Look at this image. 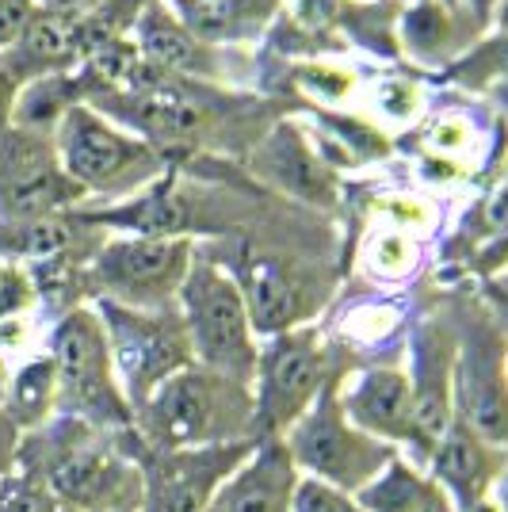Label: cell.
I'll return each mask as SVG.
<instances>
[{
    "label": "cell",
    "instance_id": "d590c367",
    "mask_svg": "<svg viewBox=\"0 0 508 512\" xmlns=\"http://www.w3.org/2000/svg\"><path fill=\"white\" fill-rule=\"evenodd\" d=\"M16 92H20V77L0 62V127L12 123V104H16Z\"/></svg>",
    "mask_w": 508,
    "mask_h": 512
},
{
    "label": "cell",
    "instance_id": "9c48e42d",
    "mask_svg": "<svg viewBox=\"0 0 508 512\" xmlns=\"http://www.w3.org/2000/svg\"><path fill=\"white\" fill-rule=\"evenodd\" d=\"M104 321L107 348L130 409H138L161 383L195 363L180 310H130L115 302H92Z\"/></svg>",
    "mask_w": 508,
    "mask_h": 512
},
{
    "label": "cell",
    "instance_id": "4dcf8cb0",
    "mask_svg": "<svg viewBox=\"0 0 508 512\" xmlns=\"http://www.w3.org/2000/svg\"><path fill=\"white\" fill-rule=\"evenodd\" d=\"M291 512H367V509L356 501V493L321 486V482H314V478H298Z\"/></svg>",
    "mask_w": 508,
    "mask_h": 512
},
{
    "label": "cell",
    "instance_id": "44dd1931",
    "mask_svg": "<svg viewBox=\"0 0 508 512\" xmlns=\"http://www.w3.org/2000/svg\"><path fill=\"white\" fill-rule=\"evenodd\" d=\"M356 501L367 512H455L428 467H421L402 451L356 493Z\"/></svg>",
    "mask_w": 508,
    "mask_h": 512
},
{
    "label": "cell",
    "instance_id": "74e56055",
    "mask_svg": "<svg viewBox=\"0 0 508 512\" xmlns=\"http://www.w3.org/2000/svg\"><path fill=\"white\" fill-rule=\"evenodd\" d=\"M35 8H43V12H62V16H85L92 12L96 4H104V0H31Z\"/></svg>",
    "mask_w": 508,
    "mask_h": 512
},
{
    "label": "cell",
    "instance_id": "83f0119b",
    "mask_svg": "<svg viewBox=\"0 0 508 512\" xmlns=\"http://www.w3.org/2000/svg\"><path fill=\"white\" fill-rule=\"evenodd\" d=\"M35 306H39V287L31 268L16 260H0V325L27 318Z\"/></svg>",
    "mask_w": 508,
    "mask_h": 512
},
{
    "label": "cell",
    "instance_id": "e0dca14e",
    "mask_svg": "<svg viewBox=\"0 0 508 512\" xmlns=\"http://www.w3.org/2000/svg\"><path fill=\"white\" fill-rule=\"evenodd\" d=\"M253 172L279 188L283 195H295L314 207L337 203V169L321 157L314 134L298 123H279L264 134V142L253 150Z\"/></svg>",
    "mask_w": 508,
    "mask_h": 512
},
{
    "label": "cell",
    "instance_id": "f1b7e54d",
    "mask_svg": "<svg viewBox=\"0 0 508 512\" xmlns=\"http://www.w3.org/2000/svg\"><path fill=\"white\" fill-rule=\"evenodd\" d=\"M295 81L318 104H344L356 88V73L352 69H340V65H325V62H306L295 69Z\"/></svg>",
    "mask_w": 508,
    "mask_h": 512
},
{
    "label": "cell",
    "instance_id": "4fadbf2b",
    "mask_svg": "<svg viewBox=\"0 0 508 512\" xmlns=\"http://www.w3.org/2000/svg\"><path fill=\"white\" fill-rule=\"evenodd\" d=\"M505 348V337L489 321H474L455 352V417L497 448H508Z\"/></svg>",
    "mask_w": 508,
    "mask_h": 512
},
{
    "label": "cell",
    "instance_id": "7a4b0ae2",
    "mask_svg": "<svg viewBox=\"0 0 508 512\" xmlns=\"http://www.w3.org/2000/svg\"><path fill=\"white\" fill-rule=\"evenodd\" d=\"M142 448H214L256 440L253 386H241L191 363L134 409Z\"/></svg>",
    "mask_w": 508,
    "mask_h": 512
},
{
    "label": "cell",
    "instance_id": "d6986e66",
    "mask_svg": "<svg viewBox=\"0 0 508 512\" xmlns=\"http://www.w3.org/2000/svg\"><path fill=\"white\" fill-rule=\"evenodd\" d=\"M298 470L279 440H260L253 455L226 478L207 512H291Z\"/></svg>",
    "mask_w": 508,
    "mask_h": 512
},
{
    "label": "cell",
    "instance_id": "d4e9b609",
    "mask_svg": "<svg viewBox=\"0 0 508 512\" xmlns=\"http://www.w3.org/2000/svg\"><path fill=\"white\" fill-rule=\"evenodd\" d=\"M360 264L375 283H405L421 268V237L394 230V226H382L367 237Z\"/></svg>",
    "mask_w": 508,
    "mask_h": 512
},
{
    "label": "cell",
    "instance_id": "8992f818",
    "mask_svg": "<svg viewBox=\"0 0 508 512\" xmlns=\"http://www.w3.org/2000/svg\"><path fill=\"white\" fill-rule=\"evenodd\" d=\"M195 249L191 237L107 234L85 264L88 299L130 310H172Z\"/></svg>",
    "mask_w": 508,
    "mask_h": 512
},
{
    "label": "cell",
    "instance_id": "8d00e7d4",
    "mask_svg": "<svg viewBox=\"0 0 508 512\" xmlns=\"http://www.w3.org/2000/svg\"><path fill=\"white\" fill-rule=\"evenodd\" d=\"M459 12H463L470 27H478V31H489V20H493V8H497V0H451Z\"/></svg>",
    "mask_w": 508,
    "mask_h": 512
},
{
    "label": "cell",
    "instance_id": "7c38bea8",
    "mask_svg": "<svg viewBox=\"0 0 508 512\" xmlns=\"http://www.w3.org/2000/svg\"><path fill=\"white\" fill-rule=\"evenodd\" d=\"M337 398L344 417L360 432L417 459L424 467L421 436H417V421H413V386H409V371L402 360L367 363V367H356L352 375L340 371Z\"/></svg>",
    "mask_w": 508,
    "mask_h": 512
},
{
    "label": "cell",
    "instance_id": "b9f144b4",
    "mask_svg": "<svg viewBox=\"0 0 508 512\" xmlns=\"http://www.w3.org/2000/svg\"><path fill=\"white\" fill-rule=\"evenodd\" d=\"M505 375H508V348H505Z\"/></svg>",
    "mask_w": 508,
    "mask_h": 512
},
{
    "label": "cell",
    "instance_id": "ab89813d",
    "mask_svg": "<svg viewBox=\"0 0 508 512\" xmlns=\"http://www.w3.org/2000/svg\"><path fill=\"white\" fill-rule=\"evenodd\" d=\"M493 501H497V509L508 512V474H505V482L497 486V493H493Z\"/></svg>",
    "mask_w": 508,
    "mask_h": 512
},
{
    "label": "cell",
    "instance_id": "4316f807",
    "mask_svg": "<svg viewBox=\"0 0 508 512\" xmlns=\"http://www.w3.org/2000/svg\"><path fill=\"white\" fill-rule=\"evenodd\" d=\"M398 325H402V310H398V306L379 302V299H367V302H356V306L344 310L340 333L352 337L356 344H382L390 333H398Z\"/></svg>",
    "mask_w": 508,
    "mask_h": 512
},
{
    "label": "cell",
    "instance_id": "836d02e7",
    "mask_svg": "<svg viewBox=\"0 0 508 512\" xmlns=\"http://www.w3.org/2000/svg\"><path fill=\"white\" fill-rule=\"evenodd\" d=\"M20 440H23V432L16 428V421L4 413V406H0V478L16 474V467H20Z\"/></svg>",
    "mask_w": 508,
    "mask_h": 512
},
{
    "label": "cell",
    "instance_id": "2e32d148",
    "mask_svg": "<svg viewBox=\"0 0 508 512\" xmlns=\"http://www.w3.org/2000/svg\"><path fill=\"white\" fill-rule=\"evenodd\" d=\"M428 474L436 478V486L447 493V501L455 505V512H474L478 505H486L497 493V486L508 474V448H497L482 440L478 432L455 417L451 428L440 436V444L428 455Z\"/></svg>",
    "mask_w": 508,
    "mask_h": 512
},
{
    "label": "cell",
    "instance_id": "7402d4cb",
    "mask_svg": "<svg viewBox=\"0 0 508 512\" xmlns=\"http://www.w3.org/2000/svg\"><path fill=\"white\" fill-rule=\"evenodd\" d=\"M459 8H451L444 0H413L398 12V43L417 65H440L455 62V54L463 50L459 35Z\"/></svg>",
    "mask_w": 508,
    "mask_h": 512
},
{
    "label": "cell",
    "instance_id": "52a82bcc",
    "mask_svg": "<svg viewBox=\"0 0 508 512\" xmlns=\"http://www.w3.org/2000/svg\"><path fill=\"white\" fill-rule=\"evenodd\" d=\"M337 375L333 348L318 325L264 337L253 375L256 440H283V432L318 402Z\"/></svg>",
    "mask_w": 508,
    "mask_h": 512
},
{
    "label": "cell",
    "instance_id": "f35d334b",
    "mask_svg": "<svg viewBox=\"0 0 508 512\" xmlns=\"http://www.w3.org/2000/svg\"><path fill=\"white\" fill-rule=\"evenodd\" d=\"M489 31H497V35H508V0H497V8H493V20H489Z\"/></svg>",
    "mask_w": 508,
    "mask_h": 512
},
{
    "label": "cell",
    "instance_id": "30bf717a",
    "mask_svg": "<svg viewBox=\"0 0 508 512\" xmlns=\"http://www.w3.org/2000/svg\"><path fill=\"white\" fill-rule=\"evenodd\" d=\"M85 192L65 176L54 138L0 127V222H46L85 207Z\"/></svg>",
    "mask_w": 508,
    "mask_h": 512
},
{
    "label": "cell",
    "instance_id": "8fae6325",
    "mask_svg": "<svg viewBox=\"0 0 508 512\" xmlns=\"http://www.w3.org/2000/svg\"><path fill=\"white\" fill-rule=\"evenodd\" d=\"M260 440L214 444V448H142L134 432V459L142 467V512H207L233 470Z\"/></svg>",
    "mask_w": 508,
    "mask_h": 512
},
{
    "label": "cell",
    "instance_id": "e575fe53",
    "mask_svg": "<svg viewBox=\"0 0 508 512\" xmlns=\"http://www.w3.org/2000/svg\"><path fill=\"white\" fill-rule=\"evenodd\" d=\"M31 12H35L31 0H0V50L12 46V39L23 31V23H27Z\"/></svg>",
    "mask_w": 508,
    "mask_h": 512
},
{
    "label": "cell",
    "instance_id": "7bdbcfd3",
    "mask_svg": "<svg viewBox=\"0 0 508 512\" xmlns=\"http://www.w3.org/2000/svg\"><path fill=\"white\" fill-rule=\"evenodd\" d=\"M444 4H451V0H444ZM451 8H455V4H451Z\"/></svg>",
    "mask_w": 508,
    "mask_h": 512
},
{
    "label": "cell",
    "instance_id": "ffe728a7",
    "mask_svg": "<svg viewBox=\"0 0 508 512\" xmlns=\"http://www.w3.org/2000/svg\"><path fill=\"white\" fill-rule=\"evenodd\" d=\"M191 35L203 43L230 50L264 39V31L279 20L287 0H169Z\"/></svg>",
    "mask_w": 508,
    "mask_h": 512
},
{
    "label": "cell",
    "instance_id": "3957f363",
    "mask_svg": "<svg viewBox=\"0 0 508 512\" xmlns=\"http://www.w3.org/2000/svg\"><path fill=\"white\" fill-rule=\"evenodd\" d=\"M54 150H58L65 176L85 192L88 203L92 199H104V203L130 199L169 172V157L157 146H149L146 138L130 134L119 123H111L104 111L88 104H77L58 123Z\"/></svg>",
    "mask_w": 508,
    "mask_h": 512
},
{
    "label": "cell",
    "instance_id": "6da1fadb",
    "mask_svg": "<svg viewBox=\"0 0 508 512\" xmlns=\"http://www.w3.org/2000/svg\"><path fill=\"white\" fill-rule=\"evenodd\" d=\"M20 448V467L43 478L77 512H142V467L134 459V428L104 432L77 417H54Z\"/></svg>",
    "mask_w": 508,
    "mask_h": 512
},
{
    "label": "cell",
    "instance_id": "60d3db41",
    "mask_svg": "<svg viewBox=\"0 0 508 512\" xmlns=\"http://www.w3.org/2000/svg\"><path fill=\"white\" fill-rule=\"evenodd\" d=\"M4 386H8V363L0 356V394H4Z\"/></svg>",
    "mask_w": 508,
    "mask_h": 512
},
{
    "label": "cell",
    "instance_id": "5bb4252c",
    "mask_svg": "<svg viewBox=\"0 0 508 512\" xmlns=\"http://www.w3.org/2000/svg\"><path fill=\"white\" fill-rule=\"evenodd\" d=\"M226 268H230V276L237 279V287L245 295V306H249V318H253L260 341L287 333V329H298V325H314L321 299L314 283L302 276L291 260H283L276 253L241 249V256Z\"/></svg>",
    "mask_w": 508,
    "mask_h": 512
},
{
    "label": "cell",
    "instance_id": "277c9868",
    "mask_svg": "<svg viewBox=\"0 0 508 512\" xmlns=\"http://www.w3.org/2000/svg\"><path fill=\"white\" fill-rule=\"evenodd\" d=\"M180 321L188 329L191 356L199 367L226 375L233 383L253 386L260 337L249 318L245 295L218 256L195 249L191 272L176 299Z\"/></svg>",
    "mask_w": 508,
    "mask_h": 512
},
{
    "label": "cell",
    "instance_id": "1f68e13d",
    "mask_svg": "<svg viewBox=\"0 0 508 512\" xmlns=\"http://www.w3.org/2000/svg\"><path fill=\"white\" fill-rule=\"evenodd\" d=\"M375 107H379V115H386V119L405 123V119H413L421 111V92L409 85V81H402V77H390L375 92Z\"/></svg>",
    "mask_w": 508,
    "mask_h": 512
},
{
    "label": "cell",
    "instance_id": "ac0fdd59",
    "mask_svg": "<svg viewBox=\"0 0 508 512\" xmlns=\"http://www.w3.org/2000/svg\"><path fill=\"white\" fill-rule=\"evenodd\" d=\"M130 46L149 69H157L165 77L211 81V77L226 73V50L191 35L169 0H149L142 8V16L134 20V31H130Z\"/></svg>",
    "mask_w": 508,
    "mask_h": 512
},
{
    "label": "cell",
    "instance_id": "9a60e30c",
    "mask_svg": "<svg viewBox=\"0 0 508 512\" xmlns=\"http://www.w3.org/2000/svg\"><path fill=\"white\" fill-rule=\"evenodd\" d=\"M455 352H459V333L444 321L428 318L413 329L409 356L402 360L413 386V421L421 436L424 463L455 421Z\"/></svg>",
    "mask_w": 508,
    "mask_h": 512
},
{
    "label": "cell",
    "instance_id": "603a6c76",
    "mask_svg": "<svg viewBox=\"0 0 508 512\" xmlns=\"http://www.w3.org/2000/svg\"><path fill=\"white\" fill-rule=\"evenodd\" d=\"M85 100H88V85L81 69L46 73V77H35V81H23L20 92H16V104H12V127L54 138L58 123L77 104H85Z\"/></svg>",
    "mask_w": 508,
    "mask_h": 512
},
{
    "label": "cell",
    "instance_id": "d6a6232c",
    "mask_svg": "<svg viewBox=\"0 0 508 512\" xmlns=\"http://www.w3.org/2000/svg\"><path fill=\"white\" fill-rule=\"evenodd\" d=\"M428 142H432L436 153L463 157V153H470V146H474V127H470V119H463V115H444V119L432 127Z\"/></svg>",
    "mask_w": 508,
    "mask_h": 512
},
{
    "label": "cell",
    "instance_id": "ba28073f",
    "mask_svg": "<svg viewBox=\"0 0 508 512\" xmlns=\"http://www.w3.org/2000/svg\"><path fill=\"white\" fill-rule=\"evenodd\" d=\"M340 379V375H337ZM337 379L321 390V398L283 432V448L295 463L298 478H314L321 486L360 493L398 451L371 440L340 409Z\"/></svg>",
    "mask_w": 508,
    "mask_h": 512
},
{
    "label": "cell",
    "instance_id": "5b68a950",
    "mask_svg": "<svg viewBox=\"0 0 508 512\" xmlns=\"http://www.w3.org/2000/svg\"><path fill=\"white\" fill-rule=\"evenodd\" d=\"M46 356L58 375V417H77L104 432L134 428V409L123 398L115 360L96 306H73L50 329Z\"/></svg>",
    "mask_w": 508,
    "mask_h": 512
},
{
    "label": "cell",
    "instance_id": "cb8c5ba5",
    "mask_svg": "<svg viewBox=\"0 0 508 512\" xmlns=\"http://www.w3.org/2000/svg\"><path fill=\"white\" fill-rule=\"evenodd\" d=\"M0 406L20 432H39L43 425H50L58 417V375L50 356H35L16 375H8Z\"/></svg>",
    "mask_w": 508,
    "mask_h": 512
},
{
    "label": "cell",
    "instance_id": "f546056e",
    "mask_svg": "<svg viewBox=\"0 0 508 512\" xmlns=\"http://www.w3.org/2000/svg\"><path fill=\"white\" fill-rule=\"evenodd\" d=\"M382 218L386 226L394 230H405V234L421 237L436 226V207L424 199V195H390L382 203Z\"/></svg>",
    "mask_w": 508,
    "mask_h": 512
},
{
    "label": "cell",
    "instance_id": "484cf974",
    "mask_svg": "<svg viewBox=\"0 0 508 512\" xmlns=\"http://www.w3.org/2000/svg\"><path fill=\"white\" fill-rule=\"evenodd\" d=\"M0 512H77V509L65 505L43 478H35L27 470H16V474L0 478Z\"/></svg>",
    "mask_w": 508,
    "mask_h": 512
}]
</instances>
